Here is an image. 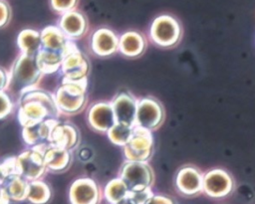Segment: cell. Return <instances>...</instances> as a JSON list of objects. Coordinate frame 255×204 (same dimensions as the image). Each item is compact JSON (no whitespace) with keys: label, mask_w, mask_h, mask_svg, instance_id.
Here are the masks:
<instances>
[{"label":"cell","mask_w":255,"mask_h":204,"mask_svg":"<svg viewBox=\"0 0 255 204\" xmlns=\"http://www.w3.org/2000/svg\"><path fill=\"white\" fill-rule=\"evenodd\" d=\"M153 153V138L150 130L134 125L129 140L124 145V155L128 161L146 162Z\"/></svg>","instance_id":"cell-1"},{"label":"cell","mask_w":255,"mask_h":204,"mask_svg":"<svg viewBox=\"0 0 255 204\" xmlns=\"http://www.w3.org/2000/svg\"><path fill=\"white\" fill-rule=\"evenodd\" d=\"M150 38L160 47H174L181 38V28L178 21L169 15L158 16L150 26Z\"/></svg>","instance_id":"cell-2"},{"label":"cell","mask_w":255,"mask_h":204,"mask_svg":"<svg viewBox=\"0 0 255 204\" xmlns=\"http://www.w3.org/2000/svg\"><path fill=\"white\" fill-rule=\"evenodd\" d=\"M120 175L128 191L149 188L153 182V171L147 162L127 160L121 168Z\"/></svg>","instance_id":"cell-3"},{"label":"cell","mask_w":255,"mask_h":204,"mask_svg":"<svg viewBox=\"0 0 255 204\" xmlns=\"http://www.w3.org/2000/svg\"><path fill=\"white\" fill-rule=\"evenodd\" d=\"M164 120V108L161 102L152 97L137 101L135 125L148 130L157 129Z\"/></svg>","instance_id":"cell-4"},{"label":"cell","mask_w":255,"mask_h":204,"mask_svg":"<svg viewBox=\"0 0 255 204\" xmlns=\"http://www.w3.org/2000/svg\"><path fill=\"white\" fill-rule=\"evenodd\" d=\"M202 189L212 197H221L233 189V179L227 171L214 168L203 176Z\"/></svg>","instance_id":"cell-5"},{"label":"cell","mask_w":255,"mask_h":204,"mask_svg":"<svg viewBox=\"0 0 255 204\" xmlns=\"http://www.w3.org/2000/svg\"><path fill=\"white\" fill-rule=\"evenodd\" d=\"M85 89V80L73 81V83L60 89L58 93V100L61 106L71 112L81 109L86 102Z\"/></svg>","instance_id":"cell-6"},{"label":"cell","mask_w":255,"mask_h":204,"mask_svg":"<svg viewBox=\"0 0 255 204\" xmlns=\"http://www.w3.org/2000/svg\"><path fill=\"white\" fill-rule=\"evenodd\" d=\"M137 101L128 93L119 94L112 102L116 122L128 126L135 125Z\"/></svg>","instance_id":"cell-7"},{"label":"cell","mask_w":255,"mask_h":204,"mask_svg":"<svg viewBox=\"0 0 255 204\" xmlns=\"http://www.w3.org/2000/svg\"><path fill=\"white\" fill-rule=\"evenodd\" d=\"M175 185L181 193L193 195L202 190L203 176L197 168L186 165L178 170L175 176Z\"/></svg>","instance_id":"cell-8"},{"label":"cell","mask_w":255,"mask_h":204,"mask_svg":"<svg viewBox=\"0 0 255 204\" xmlns=\"http://www.w3.org/2000/svg\"><path fill=\"white\" fill-rule=\"evenodd\" d=\"M89 121L96 130L108 131L116 123L112 103L99 102L93 105L89 112Z\"/></svg>","instance_id":"cell-9"},{"label":"cell","mask_w":255,"mask_h":204,"mask_svg":"<svg viewBox=\"0 0 255 204\" xmlns=\"http://www.w3.org/2000/svg\"><path fill=\"white\" fill-rule=\"evenodd\" d=\"M92 46L97 55L102 57L110 56L119 49V39L113 31L103 28L94 34Z\"/></svg>","instance_id":"cell-10"},{"label":"cell","mask_w":255,"mask_h":204,"mask_svg":"<svg viewBox=\"0 0 255 204\" xmlns=\"http://www.w3.org/2000/svg\"><path fill=\"white\" fill-rule=\"evenodd\" d=\"M119 49L125 56L135 58L145 51L146 41L140 33L129 31L121 36L119 40Z\"/></svg>","instance_id":"cell-11"},{"label":"cell","mask_w":255,"mask_h":204,"mask_svg":"<svg viewBox=\"0 0 255 204\" xmlns=\"http://www.w3.org/2000/svg\"><path fill=\"white\" fill-rule=\"evenodd\" d=\"M71 195L76 204H95L98 198V188L93 180L81 179L74 184Z\"/></svg>","instance_id":"cell-12"},{"label":"cell","mask_w":255,"mask_h":204,"mask_svg":"<svg viewBox=\"0 0 255 204\" xmlns=\"http://www.w3.org/2000/svg\"><path fill=\"white\" fill-rule=\"evenodd\" d=\"M39 70L33 57H22L15 66V80L21 85H29L37 78Z\"/></svg>","instance_id":"cell-13"},{"label":"cell","mask_w":255,"mask_h":204,"mask_svg":"<svg viewBox=\"0 0 255 204\" xmlns=\"http://www.w3.org/2000/svg\"><path fill=\"white\" fill-rule=\"evenodd\" d=\"M89 70V64L80 53H71L63 65V71L68 78L75 81L82 80Z\"/></svg>","instance_id":"cell-14"},{"label":"cell","mask_w":255,"mask_h":204,"mask_svg":"<svg viewBox=\"0 0 255 204\" xmlns=\"http://www.w3.org/2000/svg\"><path fill=\"white\" fill-rule=\"evenodd\" d=\"M19 163V168H21L23 173L29 178H36V176L41 174L43 169V161L37 153L29 152L23 154L20 157Z\"/></svg>","instance_id":"cell-15"},{"label":"cell","mask_w":255,"mask_h":204,"mask_svg":"<svg viewBox=\"0 0 255 204\" xmlns=\"http://www.w3.org/2000/svg\"><path fill=\"white\" fill-rule=\"evenodd\" d=\"M64 30L70 36H80L85 32L86 29V20L80 13H69L63 18L62 22Z\"/></svg>","instance_id":"cell-16"},{"label":"cell","mask_w":255,"mask_h":204,"mask_svg":"<svg viewBox=\"0 0 255 204\" xmlns=\"http://www.w3.org/2000/svg\"><path fill=\"white\" fill-rule=\"evenodd\" d=\"M53 139L58 146L70 148L77 143L78 132L73 126H60L55 128Z\"/></svg>","instance_id":"cell-17"},{"label":"cell","mask_w":255,"mask_h":204,"mask_svg":"<svg viewBox=\"0 0 255 204\" xmlns=\"http://www.w3.org/2000/svg\"><path fill=\"white\" fill-rule=\"evenodd\" d=\"M133 126H128L123 123L116 122L109 130L108 136L110 140L117 145L124 146L130 138Z\"/></svg>","instance_id":"cell-18"},{"label":"cell","mask_w":255,"mask_h":204,"mask_svg":"<svg viewBox=\"0 0 255 204\" xmlns=\"http://www.w3.org/2000/svg\"><path fill=\"white\" fill-rule=\"evenodd\" d=\"M128 193V189L126 183L121 178L113 179L106 187V195L111 202L118 203L119 201L127 197Z\"/></svg>","instance_id":"cell-19"},{"label":"cell","mask_w":255,"mask_h":204,"mask_svg":"<svg viewBox=\"0 0 255 204\" xmlns=\"http://www.w3.org/2000/svg\"><path fill=\"white\" fill-rule=\"evenodd\" d=\"M19 43L22 49H24L27 53L33 54L37 51L38 47L40 46V38L37 33L32 31H25L20 35Z\"/></svg>","instance_id":"cell-20"},{"label":"cell","mask_w":255,"mask_h":204,"mask_svg":"<svg viewBox=\"0 0 255 204\" xmlns=\"http://www.w3.org/2000/svg\"><path fill=\"white\" fill-rule=\"evenodd\" d=\"M47 188L44 186V184L37 183V184H31L29 196L31 200H34L36 202H41V200H45L47 198Z\"/></svg>","instance_id":"cell-21"},{"label":"cell","mask_w":255,"mask_h":204,"mask_svg":"<svg viewBox=\"0 0 255 204\" xmlns=\"http://www.w3.org/2000/svg\"><path fill=\"white\" fill-rule=\"evenodd\" d=\"M25 190V187L23 186V182L19 179H14L11 181L9 185V194L14 198H20L23 194V191Z\"/></svg>","instance_id":"cell-22"},{"label":"cell","mask_w":255,"mask_h":204,"mask_svg":"<svg viewBox=\"0 0 255 204\" xmlns=\"http://www.w3.org/2000/svg\"><path fill=\"white\" fill-rule=\"evenodd\" d=\"M76 0H53V4L57 9H69L75 4Z\"/></svg>","instance_id":"cell-23"},{"label":"cell","mask_w":255,"mask_h":204,"mask_svg":"<svg viewBox=\"0 0 255 204\" xmlns=\"http://www.w3.org/2000/svg\"><path fill=\"white\" fill-rule=\"evenodd\" d=\"M10 104L9 101L6 99L5 96L0 95V116H3L6 114L7 111H9Z\"/></svg>","instance_id":"cell-24"},{"label":"cell","mask_w":255,"mask_h":204,"mask_svg":"<svg viewBox=\"0 0 255 204\" xmlns=\"http://www.w3.org/2000/svg\"><path fill=\"white\" fill-rule=\"evenodd\" d=\"M6 15H7V8L5 5L0 3V25L5 22Z\"/></svg>","instance_id":"cell-25"},{"label":"cell","mask_w":255,"mask_h":204,"mask_svg":"<svg viewBox=\"0 0 255 204\" xmlns=\"http://www.w3.org/2000/svg\"><path fill=\"white\" fill-rule=\"evenodd\" d=\"M4 77H3V75H2V73L0 72V89L4 86Z\"/></svg>","instance_id":"cell-26"}]
</instances>
